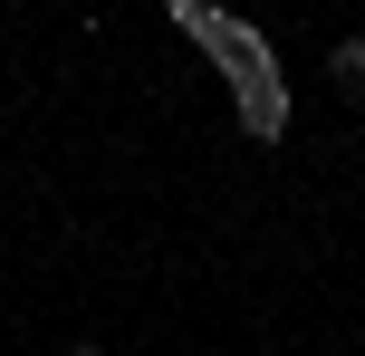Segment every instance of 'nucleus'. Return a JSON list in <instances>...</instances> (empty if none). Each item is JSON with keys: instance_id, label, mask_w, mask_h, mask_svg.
Listing matches in <instances>:
<instances>
[{"instance_id": "nucleus-2", "label": "nucleus", "mask_w": 365, "mask_h": 356, "mask_svg": "<svg viewBox=\"0 0 365 356\" xmlns=\"http://www.w3.org/2000/svg\"><path fill=\"white\" fill-rule=\"evenodd\" d=\"M327 77H336V87H346V96H365V39H336Z\"/></svg>"}, {"instance_id": "nucleus-3", "label": "nucleus", "mask_w": 365, "mask_h": 356, "mask_svg": "<svg viewBox=\"0 0 365 356\" xmlns=\"http://www.w3.org/2000/svg\"><path fill=\"white\" fill-rule=\"evenodd\" d=\"M77 356H106V347H77Z\"/></svg>"}, {"instance_id": "nucleus-1", "label": "nucleus", "mask_w": 365, "mask_h": 356, "mask_svg": "<svg viewBox=\"0 0 365 356\" xmlns=\"http://www.w3.org/2000/svg\"><path fill=\"white\" fill-rule=\"evenodd\" d=\"M192 39L231 68V87H240V116H250V135H289V96H279V77H269V58H259V39L240 29L231 10H202L192 19Z\"/></svg>"}]
</instances>
